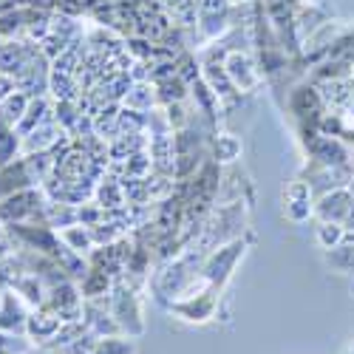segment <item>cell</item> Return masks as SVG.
I'll return each instance as SVG.
<instances>
[{"label":"cell","mask_w":354,"mask_h":354,"mask_svg":"<svg viewBox=\"0 0 354 354\" xmlns=\"http://www.w3.org/2000/svg\"><path fill=\"white\" fill-rule=\"evenodd\" d=\"M46 213H48V201L35 187H26V190H17L6 198H0V224L3 227H12V224H48Z\"/></svg>","instance_id":"6da1fadb"},{"label":"cell","mask_w":354,"mask_h":354,"mask_svg":"<svg viewBox=\"0 0 354 354\" xmlns=\"http://www.w3.org/2000/svg\"><path fill=\"white\" fill-rule=\"evenodd\" d=\"M35 54H40V46H35V40H26V37L0 40V74L17 77Z\"/></svg>","instance_id":"7a4b0ae2"},{"label":"cell","mask_w":354,"mask_h":354,"mask_svg":"<svg viewBox=\"0 0 354 354\" xmlns=\"http://www.w3.org/2000/svg\"><path fill=\"white\" fill-rule=\"evenodd\" d=\"M28 315H32V306H28L15 289L0 292V332L26 335Z\"/></svg>","instance_id":"3957f363"},{"label":"cell","mask_w":354,"mask_h":354,"mask_svg":"<svg viewBox=\"0 0 354 354\" xmlns=\"http://www.w3.org/2000/svg\"><path fill=\"white\" fill-rule=\"evenodd\" d=\"M46 304H48L57 315H60L66 323H68V320H82V295H80V289H77L71 281H60V283L48 286Z\"/></svg>","instance_id":"277c9868"},{"label":"cell","mask_w":354,"mask_h":354,"mask_svg":"<svg viewBox=\"0 0 354 354\" xmlns=\"http://www.w3.org/2000/svg\"><path fill=\"white\" fill-rule=\"evenodd\" d=\"M63 323H66V320L57 315L48 304L35 306L32 315H28V323H26V337H28V340H35L37 346H46V343L54 340V335L60 332Z\"/></svg>","instance_id":"5b68a950"},{"label":"cell","mask_w":354,"mask_h":354,"mask_svg":"<svg viewBox=\"0 0 354 354\" xmlns=\"http://www.w3.org/2000/svg\"><path fill=\"white\" fill-rule=\"evenodd\" d=\"M35 176L28 170V162L26 156H17L15 162H9L6 167H0V198H6L17 190H26V187H35Z\"/></svg>","instance_id":"8992f818"},{"label":"cell","mask_w":354,"mask_h":354,"mask_svg":"<svg viewBox=\"0 0 354 354\" xmlns=\"http://www.w3.org/2000/svg\"><path fill=\"white\" fill-rule=\"evenodd\" d=\"M116 323H120V329H125L128 335H139L142 332V320H139V306H136V298L133 292H120L113 298V312Z\"/></svg>","instance_id":"52a82bcc"},{"label":"cell","mask_w":354,"mask_h":354,"mask_svg":"<svg viewBox=\"0 0 354 354\" xmlns=\"http://www.w3.org/2000/svg\"><path fill=\"white\" fill-rule=\"evenodd\" d=\"M15 292L20 295V298L28 304V306H43L46 304V298H48V286L35 275V272H23L20 278H17V283H15Z\"/></svg>","instance_id":"ba28073f"},{"label":"cell","mask_w":354,"mask_h":354,"mask_svg":"<svg viewBox=\"0 0 354 354\" xmlns=\"http://www.w3.org/2000/svg\"><path fill=\"white\" fill-rule=\"evenodd\" d=\"M57 136H63V131L57 128V125H51V122H43V125H37L32 133L23 136V151H26V153L48 151V147L57 142Z\"/></svg>","instance_id":"9c48e42d"},{"label":"cell","mask_w":354,"mask_h":354,"mask_svg":"<svg viewBox=\"0 0 354 354\" xmlns=\"http://www.w3.org/2000/svg\"><path fill=\"white\" fill-rule=\"evenodd\" d=\"M23 151V136L17 133L15 125L0 120V167H6L9 162H15Z\"/></svg>","instance_id":"30bf717a"},{"label":"cell","mask_w":354,"mask_h":354,"mask_svg":"<svg viewBox=\"0 0 354 354\" xmlns=\"http://www.w3.org/2000/svg\"><path fill=\"white\" fill-rule=\"evenodd\" d=\"M28 102H32V97H28L26 91H12L3 102H0V120L3 122H9V125H20V120H23V113L28 111Z\"/></svg>","instance_id":"8fae6325"},{"label":"cell","mask_w":354,"mask_h":354,"mask_svg":"<svg viewBox=\"0 0 354 354\" xmlns=\"http://www.w3.org/2000/svg\"><path fill=\"white\" fill-rule=\"evenodd\" d=\"M43 122H48V102L43 97H32V102H28V111L23 113V120L17 125V133L26 136V133H32Z\"/></svg>","instance_id":"7c38bea8"},{"label":"cell","mask_w":354,"mask_h":354,"mask_svg":"<svg viewBox=\"0 0 354 354\" xmlns=\"http://www.w3.org/2000/svg\"><path fill=\"white\" fill-rule=\"evenodd\" d=\"M26 272V263L17 252L6 255V258H0V292H6V289H15L17 278Z\"/></svg>","instance_id":"4fadbf2b"},{"label":"cell","mask_w":354,"mask_h":354,"mask_svg":"<svg viewBox=\"0 0 354 354\" xmlns=\"http://www.w3.org/2000/svg\"><path fill=\"white\" fill-rule=\"evenodd\" d=\"M133 351H136L133 340L108 335V337H100V340H97V346H94L91 354H133Z\"/></svg>","instance_id":"5bb4252c"},{"label":"cell","mask_w":354,"mask_h":354,"mask_svg":"<svg viewBox=\"0 0 354 354\" xmlns=\"http://www.w3.org/2000/svg\"><path fill=\"white\" fill-rule=\"evenodd\" d=\"M0 354H32V346H28L26 335L0 332Z\"/></svg>","instance_id":"9a60e30c"},{"label":"cell","mask_w":354,"mask_h":354,"mask_svg":"<svg viewBox=\"0 0 354 354\" xmlns=\"http://www.w3.org/2000/svg\"><path fill=\"white\" fill-rule=\"evenodd\" d=\"M12 252H15L12 232H9V227L0 224V258H6V255H12Z\"/></svg>","instance_id":"2e32d148"},{"label":"cell","mask_w":354,"mask_h":354,"mask_svg":"<svg viewBox=\"0 0 354 354\" xmlns=\"http://www.w3.org/2000/svg\"><path fill=\"white\" fill-rule=\"evenodd\" d=\"M12 91H17V82H15V77H9V74H0V102H3Z\"/></svg>","instance_id":"e0dca14e"},{"label":"cell","mask_w":354,"mask_h":354,"mask_svg":"<svg viewBox=\"0 0 354 354\" xmlns=\"http://www.w3.org/2000/svg\"><path fill=\"white\" fill-rule=\"evenodd\" d=\"M32 354H63V351H57V348H48V346H40L37 351H32Z\"/></svg>","instance_id":"ac0fdd59"}]
</instances>
